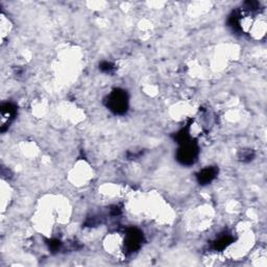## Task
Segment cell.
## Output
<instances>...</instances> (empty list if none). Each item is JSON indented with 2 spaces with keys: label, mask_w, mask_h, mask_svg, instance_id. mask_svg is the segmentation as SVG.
Listing matches in <instances>:
<instances>
[{
  "label": "cell",
  "mask_w": 267,
  "mask_h": 267,
  "mask_svg": "<svg viewBox=\"0 0 267 267\" xmlns=\"http://www.w3.org/2000/svg\"><path fill=\"white\" fill-rule=\"evenodd\" d=\"M107 107L115 115H124L129 111V95L127 91L115 89L105 100Z\"/></svg>",
  "instance_id": "cell-1"
},
{
  "label": "cell",
  "mask_w": 267,
  "mask_h": 267,
  "mask_svg": "<svg viewBox=\"0 0 267 267\" xmlns=\"http://www.w3.org/2000/svg\"><path fill=\"white\" fill-rule=\"evenodd\" d=\"M198 146L196 142H192V139L180 144V148L177 152V160L179 163L185 166L193 165L198 157Z\"/></svg>",
  "instance_id": "cell-2"
},
{
  "label": "cell",
  "mask_w": 267,
  "mask_h": 267,
  "mask_svg": "<svg viewBox=\"0 0 267 267\" xmlns=\"http://www.w3.org/2000/svg\"><path fill=\"white\" fill-rule=\"evenodd\" d=\"M143 233L137 228H130L125 233V240H124V252L128 255L136 253L143 243Z\"/></svg>",
  "instance_id": "cell-3"
},
{
  "label": "cell",
  "mask_w": 267,
  "mask_h": 267,
  "mask_svg": "<svg viewBox=\"0 0 267 267\" xmlns=\"http://www.w3.org/2000/svg\"><path fill=\"white\" fill-rule=\"evenodd\" d=\"M1 112V132H5L17 116V107L12 103H5L0 107Z\"/></svg>",
  "instance_id": "cell-4"
},
{
  "label": "cell",
  "mask_w": 267,
  "mask_h": 267,
  "mask_svg": "<svg viewBox=\"0 0 267 267\" xmlns=\"http://www.w3.org/2000/svg\"><path fill=\"white\" fill-rule=\"evenodd\" d=\"M217 174H218V168L215 166H210L200 170L196 175V179L199 185L205 186L213 182L216 179Z\"/></svg>",
  "instance_id": "cell-5"
},
{
  "label": "cell",
  "mask_w": 267,
  "mask_h": 267,
  "mask_svg": "<svg viewBox=\"0 0 267 267\" xmlns=\"http://www.w3.org/2000/svg\"><path fill=\"white\" fill-rule=\"evenodd\" d=\"M234 240L235 239H234L231 234H223V235L219 236L212 242L211 248L215 250V252H221V250L225 249L230 244H232Z\"/></svg>",
  "instance_id": "cell-6"
},
{
  "label": "cell",
  "mask_w": 267,
  "mask_h": 267,
  "mask_svg": "<svg viewBox=\"0 0 267 267\" xmlns=\"http://www.w3.org/2000/svg\"><path fill=\"white\" fill-rule=\"evenodd\" d=\"M99 69H100V71L104 72V73L112 74L115 71L116 67H115V65L113 63L106 61V62H102L99 64Z\"/></svg>",
  "instance_id": "cell-7"
},
{
  "label": "cell",
  "mask_w": 267,
  "mask_h": 267,
  "mask_svg": "<svg viewBox=\"0 0 267 267\" xmlns=\"http://www.w3.org/2000/svg\"><path fill=\"white\" fill-rule=\"evenodd\" d=\"M240 160L242 162H250L255 158V153L252 149H246V150H242L240 154Z\"/></svg>",
  "instance_id": "cell-8"
},
{
  "label": "cell",
  "mask_w": 267,
  "mask_h": 267,
  "mask_svg": "<svg viewBox=\"0 0 267 267\" xmlns=\"http://www.w3.org/2000/svg\"><path fill=\"white\" fill-rule=\"evenodd\" d=\"M48 245L52 252H58L62 247V242L57 239H53L48 242Z\"/></svg>",
  "instance_id": "cell-9"
}]
</instances>
